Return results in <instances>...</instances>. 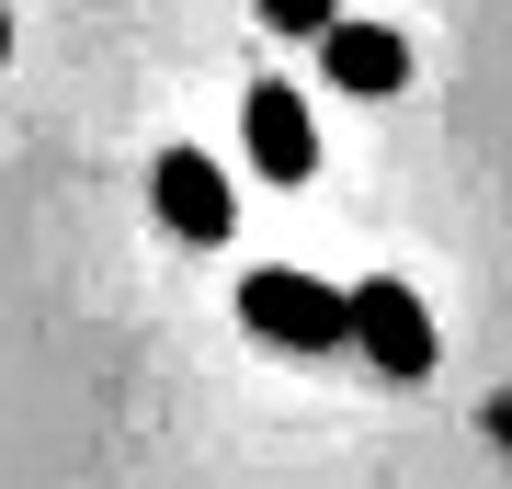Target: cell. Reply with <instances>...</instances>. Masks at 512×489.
<instances>
[{
  "label": "cell",
  "mask_w": 512,
  "mask_h": 489,
  "mask_svg": "<svg viewBox=\"0 0 512 489\" xmlns=\"http://www.w3.org/2000/svg\"><path fill=\"white\" fill-rule=\"evenodd\" d=\"M239 319L274 353H342V285H319V273H296V262L239 273Z\"/></svg>",
  "instance_id": "1"
},
{
  "label": "cell",
  "mask_w": 512,
  "mask_h": 489,
  "mask_svg": "<svg viewBox=\"0 0 512 489\" xmlns=\"http://www.w3.org/2000/svg\"><path fill=\"white\" fill-rule=\"evenodd\" d=\"M148 217L183 239V251H228V239H239L228 160H205V148H160V160H148Z\"/></svg>",
  "instance_id": "2"
},
{
  "label": "cell",
  "mask_w": 512,
  "mask_h": 489,
  "mask_svg": "<svg viewBox=\"0 0 512 489\" xmlns=\"http://www.w3.org/2000/svg\"><path fill=\"white\" fill-rule=\"evenodd\" d=\"M342 342L365 353V364H387V376H433V308L399 285V273H365V285L342 296Z\"/></svg>",
  "instance_id": "3"
},
{
  "label": "cell",
  "mask_w": 512,
  "mask_h": 489,
  "mask_svg": "<svg viewBox=\"0 0 512 489\" xmlns=\"http://www.w3.org/2000/svg\"><path fill=\"white\" fill-rule=\"evenodd\" d=\"M239 137H251V171L262 182H308L319 171V126H308V103H296L285 80H262L251 103H239Z\"/></svg>",
  "instance_id": "4"
},
{
  "label": "cell",
  "mask_w": 512,
  "mask_h": 489,
  "mask_svg": "<svg viewBox=\"0 0 512 489\" xmlns=\"http://www.w3.org/2000/svg\"><path fill=\"white\" fill-rule=\"evenodd\" d=\"M319 69L376 103V91L410 80V35H387V23H319Z\"/></svg>",
  "instance_id": "5"
},
{
  "label": "cell",
  "mask_w": 512,
  "mask_h": 489,
  "mask_svg": "<svg viewBox=\"0 0 512 489\" xmlns=\"http://www.w3.org/2000/svg\"><path fill=\"white\" fill-rule=\"evenodd\" d=\"M262 23L274 35H319V23H342V0H262Z\"/></svg>",
  "instance_id": "6"
},
{
  "label": "cell",
  "mask_w": 512,
  "mask_h": 489,
  "mask_svg": "<svg viewBox=\"0 0 512 489\" xmlns=\"http://www.w3.org/2000/svg\"><path fill=\"white\" fill-rule=\"evenodd\" d=\"M478 433H490V444L512 455V399H490V410H478Z\"/></svg>",
  "instance_id": "7"
},
{
  "label": "cell",
  "mask_w": 512,
  "mask_h": 489,
  "mask_svg": "<svg viewBox=\"0 0 512 489\" xmlns=\"http://www.w3.org/2000/svg\"><path fill=\"white\" fill-rule=\"evenodd\" d=\"M0 57H12V12H0Z\"/></svg>",
  "instance_id": "8"
}]
</instances>
